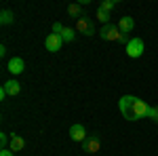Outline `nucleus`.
I'll list each match as a JSON object with an SVG mask.
<instances>
[{"instance_id":"7","label":"nucleus","mask_w":158,"mask_h":156,"mask_svg":"<svg viewBox=\"0 0 158 156\" xmlns=\"http://www.w3.org/2000/svg\"><path fill=\"white\" fill-rule=\"evenodd\" d=\"M6 70L13 74V76H19V74L25 70V61L21 57H11L9 63H6Z\"/></svg>"},{"instance_id":"20","label":"nucleus","mask_w":158,"mask_h":156,"mask_svg":"<svg viewBox=\"0 0 158 156\" xmlns=\"http://www.w3.org/2000/svg\"><path fill=\"white\" fill-rule=\"evenodd\" d=\"M0 156H15V152L9 150V148H4V150H0Z\"/></svg>"},{"instance_id":"6","label":"nucleus","mask_w":158,"mask_h":156,"mask_svg":"<svg viewBox=\"0 0 158 156\" xmlns=\"http://www.w3.org/2000/svg\"><path fill=\"white\" fill-rule=\"evenodd\" d=\"M44 47H47V51H51V53H57V51H61V47H63V38L57 36V34H49L47 40H44Z\"/></svg>"},{"instance_id":"8","label":"nucleus","mask_w":158,"mask_h":156,"mask_svg":"<svg viewBox=\"0 0 158 156\" xmlns=\"http://www.w3.org/2000/svg\"><path fill=\"white\" fill-rule=\"evenodd\" d=\"M99 148H101V141H99L97 137H86L85 141H82V150H85L86 154H97Z\"/></svg>"},{"instance_id":"2","label":"nucleus","mask_w":158,"mask_h":156,"mask_svg":"<svg viewBox=\"0 0 158 156\" xmlns=\"http://www.w3.org/2000/svg\"><path fill=\"white\" fill-rule=\"evenodd\" d=\"M99 36L103 38V40H114V42H129V38L122 34L120 30H118V25H114V23H108V25H103L101 30L97 32Z\"/></svg>"},{"instance_id":"11","label":"nucleus","mask_w":158,"mask_h":156,"mask_svg":"<svg viewBox=\"0 0 158 156\" xmlns=\"http://www.w3.org/2000/svg\"><path fill=\"white\" fill-rule=\"evenodd\" d=\"M2 86H4L6 95H11V97H15V95H19V93H21V82H17V80H6Z\"/></svg>"},{"instance_id":"18","label":"nucleus","mask_w":158,"mask_h":156,"mask_svg":"<svg viewBox=\"0 0 158 156\" xmlns=\"http://www.w3.org/2000/svg\"><path fill=\"white\" fill-rule=\"evenodd\" d=\"M9 144H11V137H9L6 133H0V145H2V150H4Z\"/></svg>"},{"instance_id":"3","label":"nucleus","mask_w":158,"mask_h":156,"mask_svg":"<svg viewBox=\"0 0 158 156\" xmlns=\"http://www.w3.org/2000/svg\"><path fill=\"white\" fill-rule=\"evenodd\" d=\"M143 51H146V42H143L141 38H131V40L127 42V55H129L131 59L141 57V55H143Z\"/></svg>"},{"instance_id":"12","label":"nucleus","mask_w":158,"mask_h":156,"mask_svg":"<svg viewBox=\"0 0 158 156\" xmlns=\"http://www.w3.org/2000/svg\"><path fill=\"white\" fill-rule=\"evenodd\" d=\"M68 17H72V19H82L85 15H82V9H80V4H70L68 6Z\"/></svg>"},{"instance_id":"17","label":"nucleus","mask_w":158,"mask_h":156,"mask_svg":"<svg viewBox=\"0 0 158 156\" xmlns=\"http://www.w3.org/2000/svg\"><path fill=\"white\" fill-rule=\"evenodd\" d=\"M148 118H152L154 122H158V106H150V112H148Z\"/></svg>"},{"instance_id":"13","label":"nucleus","mask_w":158,"mask_h":156,"mask_svg":"<svg viewBox=\"0 0 158 156\" xmlns=\"http://www.w3.org/2000/svg\"><path fill=\"white\" fill-rule=\"evenodd\" d=\"M13 21H15V15H13L9 9H4V11L0 13V23L2 25H11Z\"/></svg>"},{"instance_id":"4","label":"nucleus","mask_w":158,"mask_h":156,"mask_svg":"<svg viewBox=\"0 0 158 156\" xmlns=\"http://www.w3.org/2000/svg\"><path fill=\"white\" fill-rule=\"evenodd\" d=\"M76 32H80V34H85V36H95V23L89 19V17H82V19H78L76 21Z\"/></svg>"},{"instance_id":"14","label":"nucleus","mask_w":158,"mask_h":156,"mask_svg":"<svg viewBox=\"0 0 158 156\" xmlns=\"http://www.w3.org/2000/svg\"><path fill=\"white\" fill-rule=\"evenodd\" d=\"M61 38H63V42H72L74 38H76V27H65L61 32Z\"/></svg>"},{"instance_id":"19","label":"nucleus","mask_w":158,"mask_h":156,"mask_svg":"<svg viewBox=\"0 0 158 156\" xmlns=\"http://www.w3.org/2000/svg\"><path fill=\"white\" fill-rule=\"evenodd\" d=\"M63 30H65V27H63V25H61L59 21H55V23H53V34L61 36V32H63Z\"/></svg>"},{"instance_id":"5","label":"nucleus","mask_w":158,"mask_h":156,"mask_svg":"<svg viewBox=\"0 0 158 156\" xmlns=\"http://www.w3.org/2000/svg\"><path fill=\"white\" fill-rule=\"evenodd\" d=\"M86 137V129H85V124H80V122H76V124H72L70 127V139L72 141H76V144H82Z\"/></svg>"},{"instance_id":"9","label":"nucleus","mask_w":158,"mask_h":156,"mask_svg":"<svg viewBox=\"0 0 158 156\" xmlns=\"http://www.w3.org/2000/svg\"><path fill=\"white\" fill-rule=\"evenodd\" d=\"M133 27H135V19H133V17H120V21H118V30H120L124 36L131 34Z\"/></svg>"},{"instance_id":"15","label":"nucleus","mask_w":158,"mask_h":156,"mask_svg":"<svg viewBox=\"0 0 158 156\" xmlns=\"http://www.w3.org/2000/svg\"><path fill=\"white\" fill-rule=\"evenodd\" d=\"M114 6H116V0H103V2L99 4V9H103V11H108V13L112 11Z\"/></svg>"},{"instance_id":"1","label":"nucleus","mask_w":158,"mask_h":156,"mask_svg":"<svg viewBox=\"0 0 158 156\" xmlns=\"http://www.w3.org/2000/svg\"><path fill=\"white\" fill-rule=\"evenodd\" d=\"M118 106H120L122 116H124L127 120H133V122H135V120L146 118L148 112H150V106H148L141 97H135V95H124V97H120Z\"/></svg>"},{"instance_id":"16","label":"nucleus","mask_w":158,"mask_h":156,"mask_svg":"<svg viewBox=\"0 0 158 156\" xmlns=\"http://www.w3.org/2000/svg\"><path fill=\"white\" fill-rule=\"evenodd\" d=\"M97 19H99V21H103V23L108 25V21H110V13H108V11H103V9H97Z\"/></svg>"},{"instance_id":"10","label":"nucleus","mask_w":158,"mask_h":156,"mask_svg":"<svg viewBox=\"0 0 158 156\" xmlns=\"http://www.w3.org/2000/svg\"><path fill=\"white\" fill-rule=\"evenodd\" d=\"M23 148H25V139L21 137V135L13 133V135H11V144H9V150H13V152H21Z\"/></svg>"}]
</instances>
